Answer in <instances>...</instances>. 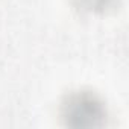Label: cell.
Segmentation results:
<instances>
[{
    "label": "cell",
    "mask_w": 129,
    "mask_h": 129,
    "mask_svg": "<svg viewBox=\"0 0 129 129\" xmlns=\"http://www.w3.org/2000/svg\"><path fill=\"white\" fill-rule=\"evenodd\" d=\"M59 117L69 127H100L106 123L105 99L91 88H75L62 97Z\"/></svg>",
    "instance_id": "cell-1"
},
{
    "label": "cell",
    "mask_w": 129,
    "mask_h": 129,
    "mask_svg": "<svg viewBox=\"0 0 129 129\" xmlns=\"http://www.w3.org/2000/svg\"><path fill=\"white\" fill-rule=\"evenodd\" d=\"M70 6L84 17H106L118 11L121 0H69Z\"/></svg>",
    "instance_id": "cell-2"
}]
</instances>
